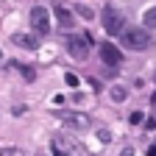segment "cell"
<instances>
[{"mask_svg":"<svg viewBox=\"0 0 156 156\" xmlns=\"http://www.w3.org/2000/svg\"><path fill=\"white\" fill-rule=\"evenodd\" d=\"M120 36H123V45L131 48V50H140V53H142V50L151 48V34H148L145 28H126Z\"/></svg>","mask_w":156,"mask_h":156,"instance_id":"obj_1","label":"cell"},{"mask_svg":"<svg viewBox=\"0 0 156 156\" xmlns=\"http://www.w3.org/2000/svg\"><path fill=\"white\" fill-rule=\"evenodd\" d=\"M101 23H103V31L109 34V36H120L126 28V20H123V14L117 11V9H112V6H106L103 11H101Z\"/></svg>","mask_w":156,"mask_h":156,"instance_id":"obj_2","label":"cell"},{"mask_svg":"<svg viewBox=\"0 0 156 156\" xmlns=\"http://www.w3.org/2000/svg\"><path fill=\"white\" fill-rule=\"evenodd\" d=\"M92 45H95V42H92L89 34H84V36H70V39H67V50H70L73 58H78V62H84V58L89 56V48H92Z\"/></svg>","mask_w":156,"mask_h":156,"instance_id":"obj_3","label":"cell"},{"mask_svg":"<svg viewBox=\"0 0 156 156\" xmlns=\"http://www.w3.org/2000/svg\"><path fill=\"white\" fill-rule=\"evenodd\" d=\"M31 28H34V34H39V36H45V34L50 31V14H48L45 6H34V9H31Z\"/></svg>","mask_w":156,"mask_h":156,"instance_id":"obj_4","label":"cell"},{"mask_svg":"<svg viewBox=\"0 0 156 156\" xmlns=\"http://www.w3.org/2000/svg\"><path fill=\"white\" fill-rule=\"evenodd\" d=\"M50 151H53V156H81V148H78L70 136H53Z\"/></svg>","mask_w":156,"mask_h":156,"instance_id":"obj_5","label":"cell"},{"mask_svg":"<svg viewBox=\"0 0 156 156\" xmlns=\"http://www.w3.org/2000/svg\"><path fill=\"white\" fill-rule=\"evenodd\" d=\"M101 58H103V64H109V67H117V64L123 62V53L117 50L112 42H103V45H101Z\"/></svg>","mask_w":156,"mask_h":156,"instance_id":"obj_6","label":"cell"},{"mask_svg":"<svg viewBox=\"0 0 156 156\" xmlns=\"http://www.w3.org/2000/svg\"><path fill=\"white\" fill-rule=\"evenodd\" d=\"M62 120L73 128H89V114H81V112H67L62 114Z\"/></svg>","mask_w":156,"mask_h":156,"instance_id":"obj_7","label":"cell"},{"mask_svg":"<svg viewBox=\"0 0 156 156\" xmlns=\"http://www.w3.org/2000/svg\"><path fill=\"white\" fill-rule=\"evenodd\" d=\"M14 45L25 48V50H36V48H39L36 36H31V34H14Z\"/></svg>","mask_w":156,"mask_h":156,"instance_id":"obj_8","label":"cell"},{"mask_svg":"<svg viewBox=\"0 0 156 156\" xmlns=\"http://www.w3.org/2000/svg\"><path fill=\"white\" fill-rule=\"evenodd\" d=\"M56 20H58V25H62V28H73V11L64 9L62 3L56 6Z\"/></svg>","mask_w":156,"mask_h":156,"instance_id":"obj_9","label":"cell"},{"mask_svg":"<svg viewBox=\"0 0 156 156\" xmlns=\"http://www.w3.org/2000/svg\"><path fill=\"white\" fill-rule=\"evenodd\" d=\"M109 95H112V101H114V103H123L126 98H128V89H126L123 84H114V87L109 89Z\"/></svg>","mask_w":156,"mask_h":156,"instance_id":"obj_10","label":"cell"},{"mask_svg":"<svg viewBox=\"0 0 156 156\" xmlns=\"http://www.w3.org/2000/svg\"><path fill=\"white\" fill-rule=\"evenodd\" d=\"M142 23H145L148 28H156V6L145 11V17H142Z\"/></svg>","mask_w":156,"mask_h":156,"instance_id":"obj_11","label":"cell"},{"mask_svg":"<svg viewBox=\"0 0 156 156\" xmlns=\"http://www.w3.org/2000/svg\"><path fill=\"white\" fill-rule=\"evenodd\" d=\"M128 123H131V126L145 123V114H142V112H131V114H128Z\"/></svg>","mask_w":156,"mask_h":156,"instance_id":"obj_12","label":"cell"},{"mask_svg":"<svg viewBox=\"0 0 156 156\" xmlns=\"http://www.w3.org/2000/svg\"><path fill=\"white\" fill-rule=\"evenodd\" d=\"M0 156H25L20 148H0Z\"/></svg>","mask_w":156,"mask_h":156,"instance_id":"obj_13","label":"cell"},{"mask_svg":"<svg viewBox=\"0 0 156 156\" xmlns=\"http://www.w3.org/2000/svg\"><path fill=\"white\" fill-rule=\"evenodd\" d=\"M78 14H81L84 20H92V9H89V6H84V3H78Z\"/></svg>","mask_w":156,"mask_h":156,"instance_id":"obj_14","label":"cell"},{"mask_svg":"<svg viewBox=\"0 0 156 156\" xmlns=\"http://www.w3.org/2000/svg\"><path fill=\"white\" fill-rule=\"evenodd\" d=\"M64 81H67L70 87H78V75H75V73H67V75H64Z\"/></svg>","mask_w":156,"mask_h":156,"instance_id":"obj_15","label":"cell"},{"mask_svg":"<svg viewBox=\"0 0 156 156\" xmlns=\"http://www.w3.org/2000/svg\"><path fill=\"white\" fill-rule=\"evenodd\" d=\"M98 136H101V142H109V140H112V134H109L106 128H101V131H98Z\"/></svg>","mask_w":156,"mask_h":156,"instance_id":"obj_16","label":"cell"},{"mask_svg":"<svg viewBox=\"0 0 156 156\" xmlns=\"http://www.w3.org/2000/svg\"><path fill=\"white\" fill-rule=\"evenodd\" d=\"M23 75H25V78H28V81H34V78H36V75H34V70H31V67H23Z\"/></svg>","mask_w":156,"mask_h":156,"instance_id":"obj_17","label":"cell"},{"mask_svg":"<svg viewBox=\"0 0 156 156\" xmlns=\"http://www.w3.org/2000/svg\"><path fill=\"white\" fill-rule=\"evenodd\" d=\"M120 156H134V148H131V145H126V148H123V153H120Z\"/></svg>","mask_w":156,"mask_h":156,"instance_id":"obj_18","label":"cell"},{"mask_svg":"<svg viewBox=\"0 0 156 156\" xmlns=\"http://www.w3.org/2000/svg\"><path fill=\"white\" fill-rule=\"evenodd\" d=\"M151 106H153V117H156V95L151 98Z\"/></svg>","mask_w":156,"mask_h":156,"instance_id":"obj_19","label":"cell"},{"mask_svg":"<svg viewBox=\"0 0 156 156\" xmlns=\"http://www.w3.org/2000/svg\"><path fill=\"white\" fill-rule=\"evenodd\" d=\"M148 156H156V145H151V148H148Z\"/></svg>","mask_w":156,"mask_h":156,"instance_id":"obj_20","label":"cell"}]
</instances>
